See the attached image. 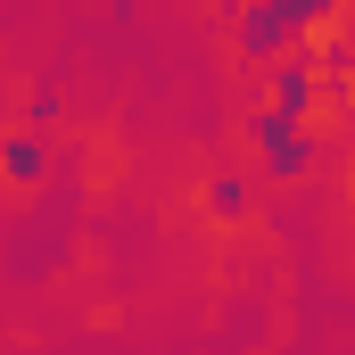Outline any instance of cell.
I'll use <instances>...</instances> for the list:
<instances>
[{
	"mask_svg": "<svg viewBox=\"0 0 355 355\" xmlns=\"http://www.w3.org/2000/svg\"><path fill=\"white\" fill-rule=\"evenodd\" d=\"M339 0H240V50L248 58H272L297 25H322Z\"/></svg>",
	"mask_w": 355,
	"mask_h": 355,
	"instance_id": "6da1fadb",
	"label": "cell"
},
{
	"mask_svg": "<svg viewBox=\"0 0 355 355\" xmlns=\"http://www.w3.org/2000/svg\"><path fill=\"white\" fill-rule=\"evenodd\" d=\"M257 141H265V174H306V166H314V149H306V141H297V116H281V107H272L265 124H257Z\"/></svg>",
	"mask_w": 355,
	"mask_h": 355,
	"instance_id": "7a4b0ae2",
	"label": "cell"
},
{
	"mask_svg": "<svg viewBox=\"0 0 355 355\" xmlns=\"http://www.w3.org/2000/svg\"><path fill=\"white\" fill-rule=\"evenodd\" d=\"M314 83H322V75H314V58H289V67H281V83H272V107H281V116H306Z\"/></svg>",
	"mask_w": 355,
	"mask_h": 355,
	"instance_id": "3957f363",
	"label": "cell"
}]
</instances>
